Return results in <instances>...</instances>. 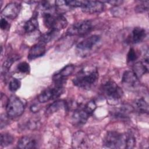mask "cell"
I'll return each instance as SVG.
<instances>
[{
	"label": "cell",
	"mask_w": 149,
	"mask_h": 149,
	"mask_svg": "<svg viewBox=\"0 0 149 149\" xmlns=\"http://www.w3.org/2000/svg\"><path fill=\"white\" fill-rule=\"evenodd\" d=\"M103 144L110 148H132L136 145V139L130 133H119L111 131L104 137Z\"/></svg>",
	"instance_id": "obj_1"
},
{
	"label": "cell",
	"mask_w": 149,
	"mask_h": 149,
	"mask_svg": "<svg viewBox=\"0 0 149 149\" xmlns=\"http://www.w3.org/2000/svg\"><path fill=\"white\" fill-rule=\"evenodd\" d=\"M98 79L97 69L94 66H86L76 73L72 81L76 87L88 90L96 83Z\"/></svg>",
	"instance_id": "obj_2"
},
{
	"label": "cell",
	"mask_w": 149,
	"mask_h": 149,
	"mask_svg": "<svg viewBox=\"0 0 149 149\" xmlns=\"http://www.w3.org/2000/svg\"><path fill=\"white\" fill-rule=\"evenodd\" d=\"M52 9L43 13L44 24L49 30L59 32L66 27L68 22L63 15L54 12Z\"/></svg>",
	"instance_id": "obj_3"
},
{
	"label": "cell",
	"mask_w": 149,
	"mask_h": 149,
	"mask_svg": "<svg viewBox=\"0 0 149 149\" xmlns=\"http://www.w3.org/2000/svg\"><path fill=\"white\" fill-rule=\"evenodd\" d=\"M97 105L94 101L88 102L83 107H79L73 112L72 116V123L75 126H81L84 125L90 116L96 109Z\"/></svg>",
	"instance_id": "obj_4"
},
{
	"label": "cell",
	"mask_w": 149,
	"mask_h": 149,
	"mask_svg": "<svg viewBox=\"0 0 149 149\" xmlns=\"http://www.w3.org/2000/svg\"><path fill=\"white\" fill-rule=\"evenodd\" d=\"M101 90L103 95L109 102H118L123 94L121 88L112 80H109L103 84Z\"/></svg>",
	"instance_id": "obj_5"
},
{
	"label": "cell",
	"mask_w": 149,
	"mask_h": 149,
	"mask_svg": "<svg viewBox=\"0 0 149 149\" xmlns=\"http://www.w3.org/2000/svg\"><path fill=\"white\" fill-rule=\"evenodd\" d=\"M24 111V105L17 97L12 95L7 101L6 111L7 116L10 118H15L22 115Z\"/></svg>",
	"instance_id": "obj_6"
},
{
	"label": "cell",
	"mask_w": 149,
	"mask_h": 149,
	"mask_svg": "<svg viewBox=\"0 0 149 149\" xmlns=\"http://www.w3.org/2000/svg\"><path fill=\"white\" fill-rule=\"evenodd\" d=\"M100 37L98 35H93L84 39L76 45L77 53L82 56L87 55L100 42Z\"/></svg>",
	"instance_id": "obj_7"
},
{
	"label": "cell",
	"mask_w": 149,
	"mask_h": 149,
	"mask_svg": "<svg viewBox=\"0 0 149 149\" xmlns=\"http://www.w3.org/2000/svg\"><path fill=\"white\" fill-rule=\"evenodd\" d=\"M93 29L90 20H81L72 25L67 30L66 35L69 36H83L88 33Z\"/></svg>",
	"instance_id": "obj_8"
},
{
	"label": "cell",
	"mask_w": 149,
	"mask_h": 149,
	"mask_svg": "<svg viewBox=\"0 0 149 149\" xmlns=\"http://www.w3.org/2000/svg\"><path fill=\"white\" fill-rule=\"evenodd\" d=\"M63 92V86H55L54 87L47 88L42 91L38 96L37 100L40 103H45L50 100L58 98Z\"/></svg>",
	"instance_id": "obj_9"
},
{
	"label": "cell",
	"mask_w": 149,
	"mask_h": 149,
	"mask_svg": "<svg viewBox=\"0 0 149 149\" xmlns=\"http://www.w3.org/2000/svg\"><path fill=\"white\" fill-rule=\"evenodd\" d=\"M74 69V66L73 65H68L56 73L52 77L55 86H63L66 78L73 72Z\"/></svg>",
	"instance_id": "obj_10"
},
{
	"label": "cell",
	"mask_w": 149,
	"mask_h": 149,
	"mask_svg": "<svg viewBox=\"0 0 149 149\" xmlns=\"http://www.w3.org/2000/svg\"><path fill=\"white\" fill-rule=\"evenodd\" d=\"M81 8L84 13L87 14L99 13L104 10V4L101 1H84Z\"/></svg>",
	"instance_id": "obj_11"
},
{
	"label": "cell",
	"mask_w": 149,
	"mask_h": 149,
	"mask_svg": "<svg viewBox=\"0 0 149 149\" xmlns=\"http://www.w3.org/2000/svg\"><path fill=\"white\" fill-rule=\"evenodd\" d=\"M87 134L83 131L74 133L72 137V145L75 148H86L89 146V140Z\"/></svg>",
	"instance_id": "obj_12"
},
{
	"label": "cell",
	"mask_w": 149,
	"mask_h": 149,
	"mask_svg": "<svg viewBox=\"0 0 149 149\" xmlns=\"http://www.w3.org/2000/svg\"><path fill=\"white\" fill-rule=\"evenodd\" d=\"M21 6L19 3L16 2H10L8 3L2 10V15L8 19H14L19 15Z\"/></svg>",
	"instance_id": "obj_13"
},
{
	"label": "cell",
	"mask_w": 149,
	"mask_h": 149,
	"mask_svg": "<svg viewBox=\"0 0 149 149\" xmlns=\"http://www.w3.org/2000/svg\"><path fill=\"white\" fill-rule=\"evenodd\" d=\"M122 82L124 86L130 88H134L139 85V78L131 70H127L123 73Z\"/></svg>",
	"instance_id": "obj_14"
},
{
	"label": "cell",
	"mask_w": 149,
	"mask_h": 149,
	"mask_svg": "<svg viewBox=\"0 0 149 149\" xmlns=\"http://www.w3.org/2000/svg\"><path fill=\"white\" fill-rule=\"evenodd\" d=\"M45 45L38 42L30 48L28 54V59L29 60H33L41 57L45 54Z\"/></svg>",
	"instance_id": "obj_15"
},
{
	"label": "cell",
	"mask_w": 149,
	"mask_h": 149,
	"mask_svg": "<svg viewBox=\"0 0 149 149\" xmlns=\"http://www.w3.org/2000/svg\"><path fill=\"white\" fill-rule=\"evenodd\" d=\"M38 146L37 139L31 136H23L17 142V147L22 149L35 148Z\"/></svg>",
	"instance_id": "obj_16"
},
{
	"label": "cell",
	"mask_w": 149,
	"mask_h": 149,
	"mask_svg": "<svg viewBox=\"0 0 149 149\" xmlns=\"http://www.w3.org/2000/svg\"><path fill=\"white\" fill-rule=\"evenodd\" d=\"M146 35L147 33L144 28L136 27L133 29L132 32V41L134 44L140 43L145 39Z\"/></svg>",
	"instance_id": "obj_17"
},
{
	"label": "cell",
	"mask_w": 149,
	"mask_h": 149,
	"mask_svg": "<svg viewBox=\"0 0 149 149\" xmlns=\"http://www.w3.org/2000/svg\"><path fill=\"white\" fill-rule=\"evenodd\" d=\"M66 107H67V105L65 101L57 100L48 106V107L46 109L45 113L47 115H50L57 112L59 109L65 108Z\"/></svg>",
	"instance_id": "obj_18"
},
{
	"label": "cell",
	"mask_w": 149,
	"mask_h": 149,
	"mask_svg": "<svg viewBox=\"0 0 149 149\" xmlns=\"http://www.w3.org/2000/svg\"><path fill=\"white\" fill-rule=\"evenodd\" d=\"M148 67L146 66L142 62L135 63L132 68V72L139 79L148 72Z\"/></svg>",
	"instance_id": "obj_19"
},
{
	"label": "cell",
	"mask_w": 149,
	"mask_h": 149,
	"mask_svg": "<svg viewBox=\"0 0 149 149\" xmlns=\"http://www.w3.org/2000/svg\"><path fill=\"white\" fill-rule=\"evenodd\" d=\"M38 22L36 17H33L27 20L24 25V30L26 33H33L38 29Z\"/></svg>",
	"instance_id": "obj_20"
},
{
	"label": "cell",
	"mask_w": 149,
	"mask_h": 149,
	"mask_svg": "<svg viewBox=\"0 0 149 149\" xmlns=\"http://www.w3.org/2000/svg\"><path fill=\"white\" fill-rule=\"evenodd\" d=\"M135 107L137 111L140 113H147L148 112V104L143 98H139L136 101Z\"/></svg>",
	"instance_id": "obj_21"
},
{
	"label": "cell",
	"mask_w": 149,
	"mask_h": 149,
	"mask_svg": "<svg viewBox=\"0 0 149 149\" xmlns=\"http://www.w3.org/2000/svg\"><path fill=\"white\" fill-rule=\"evenodd\" d=\"M133 111V108L128 105H125L120 107L114 113V116L119 118H125L127 116L129 113Z\"/></svg>",
	"instance_id": "obj_22"
},
{
	"label": "cell",
	"mask_w": 149,
	"mask_h": 149,
	"mask_svg": "<svg viewBox=\"0 0 149 149\" xmlns=\"http://www.w3.org/2000/svg\"><path fill=\"white\" fill-rule=\"evenodd\" d=\"M58 33V32H57V31L49 30L48 32L42 34L41 36L39 42H42V44L45 45L46 44H47L48 42H49V41L52 40L55 38V37L56 36Z\"/></svg>",
	"instance_id": "obj_23"
},
{
	"label": "cell",
	"mask_w": 149,
	"mask_h": 149,
	"mask_svg": "<svg viewBox=\"0 0 149 149\" xmlns=\"http://www.w3.org/2000/svg\"><path fill=\"white\" fill-rule=\"evenodd\" d=\"M13 137L9 133H2L1 134V146L6 147L10 145L13 141Z\"/></svg>",
	"instance_id": "obj_24"
},
{
	"label": "cell",
	"mask_w": 149,
	"mask_h": 149,
	"mask_svg": "<svg viewBox=\"0 0 149 149\" xmlns=\"http://www.w3.org/2000/svg\"><path fill=\"white\" fill-rule=\"evenodd\" d=\"M148 5L149 2L148 1H143L135 7L134 10L137 13H144L148 10Z\"/></svg>",
	"instance_id": "obj_25"
},
{
	"label": "cell",
	"mask_w": 149,
	"mask_h": 149,
	"mask_svg": "<svg viewBox=\"0 0 149 149\" xmlns=\"http://www.w3.org/2000/svg\"><path fill=\"white\" fill-rule=\"evenodd\" d=\"M21 86V82L20 80L18 79L13 78L12 79L9 84V88L11 91H16Z\"/></svg>",
	"instance_id": "obj_26"
},
{
	"label": "cell",
	"mask_w": 149,
	"mask_h": 149,
	"mask_svg": "<svg viewBox=\"0 0 149 149\" xmlns=\"http://www.w3.org/2000/svg\"><path fill=\"white\" fill-rule=\"evenodd\" d=\"M17 70L22 73H28L30 70V67L28 63L22 62L17 65Z\"/></svg>",
	"instance_id": "obj_27"
},
{
	"label": "cell",
	"mask_w": 149,
	"mask_h": 149,
	"mask_svg": "<svg viewBox=\"0 0 149 149\" xmlns=\"http://www.w3.org/2000/svg\"><path fill=\"white\" fill-rule=\"evenodd\" d=\"M84 1H65V6L69 7H81Z\"/></svg>",
	"instance_id": "obj_28"
},
{
	"label": "cell",
	"mask_w": 149,
	"mask_h": 149,
	"mask_svg": "<svg viewBox=\"0 0 149 149\" xmlns=\"http://www.w3.org/2000/svg\"><path fill=\"white\" fill-rule=\"evenodd\" d=\"M18 59V58H17V56H15V55H13V56H11L10 57H9L3 63V69H6V70H8L10 67V66L12 65V63Z\"/></svg>",
	"instance_id": "obj_29"
},
{
	"label": "cell",
	"mask_w": 149,
	"mask_h": 149,
	"mask_svg": "<svg viewBox=\"0 0 149 149\" xmlns=\"http://www.w3.org/2000/svg\"><path fill=\"white\" fill-rule=\"evenodd\" d=\"M137 59V55L136 51L133 48H130L127 53V59L129 62H134Z\"/></svg>",
	"instance_id": "obj_30"
},
{
	"label": "cell",
	"mask_w": 149,
	"mask_h": 149,
	"mask_svg": "<svg viewBox=\"0 0 149 149\" xmlns=\"http://www.w3.org/2000/svg\"><path fill=\"white\" fill-rule=\"evenodd\" d=\"M0 26H1V28L2 30H6L8 27L9 23H8V21L5 18H2L1 19Z\"/></svg>",
	"instance_id": "obj_31"
},
{
	"label": "cell",
	"mask_w": 149,
	"mask_h": 149,
	"mask_svg": "<svg viewBox=\"0 0 149 149\" xmlns=\"http://www.w3.org/2000/svg\"><path fill=\"white\" fill-rule=\"evenodd\" d=\"M40 107L37 104H34L30 107V110L32 112H37L39 111Z\"/></svg>",
	"instance_id": "obj_32"
},
{
	"label": "cell",
	"mask_w": 149,
	"mask_h": 149,
	"mask_svg": "<svg viewBox=\"0 0 149 149\" xmlns=\"http://www.w3.org/2000/svg\"><path fill=\"white\" fill-rule=\"evenodd\" d=\"M105 2L108 3L112 5L118 6L119 5H121L123 1H105Z\"/></svg>",
	"instance_id": "obj_33"
}]
</instances>
